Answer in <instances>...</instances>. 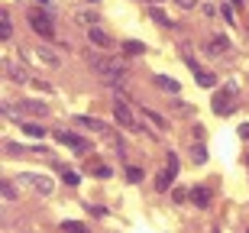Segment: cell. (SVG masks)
Returning a JSON list of instances; mask_svg holds the SVG:
<instances>
[{"label":"cell","mask_w":249,"mask_h":233,"mask_svg":"<svg viewBox=\"0 0 249 233\" xmlns=\"http://www.w3.org/2000/svg\"><path fill=\"white\" fill-rule=\"evenodd\" d=\"M94 65H97V72L104 75V81L113 84V88H123L126 84V65H123L120 58H91Z\"/></svg>","instance_id":"cell-1"},{"label":"cell","mask_w":249,"mask_h":233,"mask_svg":"<svg viewBox=\"0 0 249 233\" xmlns=\"http://www.w3.org/2000/svg\"><path fill=\"white\" fill-rule=\"evenodd\" d=\"M26 19H29V26L36 29L42 39H55V23H52V17H49L46 10H39V7H33L26 13Z\"/></svg>","instance_id":"cell-2"},{"label":"cell","mask_w":249,"mask_h":233,"mask_svg":"<svg viewBox=\"0 0 249 233\" xmlns=\"http://www.w3.org/2000/svg\"><path fill=\"white\" fill-rule=\"evenodd\" d=\"M7 113H10V117H17V113H33V117H46L49 107H46L42 101H19L17 107H7Z\"/></svg>","instance_id":"cell-3"},{"label":"cell","mask_w":249,"mask_h":233,"mask_svg":"<svg viewBox=\"0 0 249 233\" xmlns=\"http://www.w3.org/2000/svg\"><path fill=\"white\" fill-rule=\"evenodd\" d=\"M178 175V156L175 152H168V162H165V172L156 178V188L159 191H168V185H172V178Z\"/></svg>","instance_id":"cell-4"},{"label":"cell","mask_w":249,"mask_h":233,"mask_svg":"<svg viewBox=\"0 0 249 233\" xmlns=\"http://www.w3.org/2000/svg\"><path fill=\"white\" fill-rule=\"evenodd\" d=\"M55 140L65 143V146H71L74 152H91V143L81 140V136H74V133H68V130H55Z\"/></svg>","instance_id":"cell-5"},{"label":"cell","mask_w":249,"mask_h":233,"mask_svg":"<svg viewBox=\"0 0 249 233\" xmlns=\"http://www.w3.org/2000/svg\"><path fill=\"white\" fill-rule=\"evenodd\" d=\"M233 94H236V88L230 84V88H223V91L213 97V110L220 113V117H227V113L233 110Z\"/></svg>","instance_id":"cell-6"},{"label":"cell","mask_w":249,"mask_h":233,"mask_svg":"<svg viewBox=\"0 0 249 233\" xmlns=\"http://www.w3.org/2000/svg\"><path fill=\"white\" fill-rule=\"evenodd\" d=\"M113 113H117V120H120L123 126H129V130H136V117H133V110L126 107V101H123V97H120L117 104H113Z\"/></svg>","instance_id":"cell-7"},{"label":"cell","mask_w":249,"mask_h":233,"mask_svg":"<svg viewBox=\"0 0 249 233\" xmlns=\"http://www.w3.org/2000/svg\"><path fill=\"white\" fill-rule=\"evenodd\" d=\"M19 181H29V185L36 188L39 195H52V188H55V185H52V178H49V175H23V178H19Z\"/></svg>","instance_id":"cell-8"},{"label":"cell","mask_w":249,"mask_h":233,"mask_svg":"<svg viewBox=\"0 0 249 233\" xmlns=\"http://www.w3.org/2000/svg\"><path fill=\"white\" fill-rule=\"evenodd\" d=\"M185 62L194 68V78H197V84H201V88H213V84H217V78H213L211 72H204V68H197V62H194V58H185Z\"/></svg>","instance_id":"cell-9"},{"label":"cell","mask_w":249,"mask_h":233,"mask_svg":"<svg viewBox=\"0 0 249 233\" xmlns=\"http://www.w3.org/2000/svg\"><path fill=\"white\" fill-rule=\"evenodd\" d=\"M3 68H7V75L13 78V81H17V84H26L29 78H33V75H29V72H26V68L19 65V62H7V65H3Z\"/></svg>","instance_id":"cell-10"},{"label":"cell","mask_w":249,"mask_h":233,"mask_svg":"<svg viewBox=\"0 0 249 233\" xmlns=\"http://www.w3.org/2000/svg\"><path fill=\"white\" fill-rule=\"evenodd\" d=\"M227 49H230L227 36H211V39H207V52H211V55H223Z\"/></svg>","instance_id":"cell-11"},{"label":"cell","mask_w":249,"mask_h":233,"mask_svg":"<svg viewBox=\"0 0 249 233\" xmlns=\"http://www.w3.org/2000/svg\"><path fill=\"white\" fill-rule=\"evenodd\" d=\"M74 123H78V126H88V130H94V133H107V126H104L101 120H94V117H81V113H78Z\"/></svg>","instance_id":"cell-12"},{"label":"cell","mask_w":249,"mask_h":233,"mask_svg":"<svg viewBox=\"0 0 249 233\" xmlns=\"http://www.w3.org/2000/svg\"><path fill=\"white\" fill-rule=\"evenodd\" d=\"M156 84L162 88V91H168V94H178V88H181L175 78H168V75H156Z\"/></svg>","instance_id":"cell-13"},{"label":"cell","mask_w":249,"mask_h":233,"mask_svg":"<svg viewBox=\"0 0 249 233\" xmlns=\"http://www.w3.org/2000/svg\"><path fill=\"white\" fill-rule=\"evenodd\" d=\"M191 201H194V207H207L211 204V191H207V188H194Z\"/></svg>","instance_id":"cell-14"},{"label":"cell","mask_w":249,"mask_h":233,"mask_svg":"<svg viewBox=\"0 0 249 233\" xmlns=\"http://www.w3.org/2000/svg\"><path fill=\"white\" fill-rule=\"evenodd\" d=\"M142 120L149 123V126H152V130H165V120H162V117H159V113H152V110H142Z\"/></svg>","instance_id":"cell-15"},{"label":"cell","mask_w":249,"mask_h":233,"mask_svg":"<svg viewBox=\"0 0 249 233\" xmlns=\"http://www.w3.org/2000/svg\"><path fill=\"white\" fill-rule=\"evenodd\" d=\"M88 36H91L94 46H101V49H107V42H110V39H107V33H104L101 26H91V33H88Z\"/></svg>","instance_id":"cell-16"},{"label":"cell","mask_w":249,"mask_h":233,"mask_svg":"<svg viewBox=\"0 0 249 233\" xmlns=\"http://www.w3.org/2000/svg\"><path fill=\"white\" fill-rule=\"evenodd\" d=\"M142 42H133V39H126V42H123V52H126V55H139V52H142Z\"/></svg>","instance_id":"cell-17"},{"label":"cell","mask_w":249,"mask_h":233,"mask_svg":"<svg viewBox=\"0 0 249 233\" xmlns=\"http://www.w3.org/2000/svg\"><path fill=\"white\" fill-rule=\"evenodd\" d=\"M23 133H26V136H33V140H39V136H42V126H39V123H23Z\"/></svg>","instance_id":"cell-18"},{"label":"cell","mask_w":249,"mask_h":233,"mask_svg":"<svg viewBox=\"0 0 249 233\" xmlns=\"http://www.w3.org/2000/svg\"><path fill=\"white\" fill-rule=\"evenodd\" d=\"M10 33H13V26H10V17L3 13L0 17V39H10Z\"/></svg>","instance_id":"cell-19"},{"label":"cell","mask_w":249,"mask_h":233,"mask_svg":"<svg viewBox=\"0 0 249 233\" xmlns=\"http://www.w3.org/2000/svg\"><path fill=\"white\" fill-rule=\"evenodd\" d=\"M149 13H152V19H159V23H162V26H175V23H172V19H168L165 13H162V10H159V7H152V10H149Z\"/></svg>","instance_id":"cell-20"},{"label":"cell","mask_w":249,"mask_h":233,"mask_svg":"<svg viewBox=\"0 0 249 233\" xmlns=\"http://www.w3.org/2000/svg\"><path fill=\"white\" fill-rule=\"evenodd\" d=\"M39 58H42L46 65H58V55H52L49 49H39Z\"/></svg>","instance_id":"cell-21"},{"label":"cell","mask_w":249,"mask_h":233,"mask_svg":"<svg viewBox=\"0 0 249 233\" xmlns=\"http://www.w3.org/2000/svg\"><path fill=\"white\" fill-rule=\"evenodd\" d=\"M191 159H194V162H197V165H201L204 159H207V152H204V146H201V143H197V146H194V149H191Z\"/></svg>","instance_id":"cell-22"},{"label":"cell","mask_w":249,"mask_h":233,"mask_svg":"<svg viewBox=\"0 0 249 233\" xmlns=\"http://www.w3.org/2000/svg\"><path fill=\"white\" fill-rule=\"evenodd\" d=\"M78 23H97V13H91V10H84V13H78Z\"/></svg>","instance_id":"cell-23"},{"label":"cell","mask_w":249,"mask_h":233,"mask_svg":"<svg viewBox=\"0 0 249 233\" xmlns=\"http://www.w3.org/2000/svg\"><path fill=\"white\" fill-rule=\"evenodd\" d=\"M126 178H129V181H139V178H142V168L129 165V168H126Z\"/></svg>","instance_id":"cell-24"},{"label":"cell","mask_w":249,"mask_h":233,"mask_svg":"<svg viewBox=\"0 0 249 233\" xmlns=\"http://www.w3.org/2000/svg\"><path fill=\"white\" fill-rule=\"evenodd\" d=\"M0 191H3V197H10V201L17 197V188H13V185H3V188H0Z\"/></svg>","instance_id":"cell-25"},{"label":"cell","mask_w":249,"mask_h":233,"mask_svg":"<svg viewBox=\"0 0 249 233\" xmlns=\"http://www.w3.org/2000/svg\"><path fill=\"white\" fill-rule=\"evenodd\" d=\"M175 3H178L181 10H194V7H197V0H175Z\"/></svg>","instance_id":"cell-26"},{"label":"cell","mask_w":249,"mask_h":233,"mask_svg":"<svg viewBox=\"0 0 249 233\" xmlns=\"http://www.w3.org/2000/svg\"><path fill=\"white\" fill-rule=\"evenodd\" d=\"M62 227H65V230H84V227H81V224H78V220H65V224H62Z\"/></svg>","instance_id":"cell-27"},{"label":"cell","mask_w":249,"mask_h":233,"mask_svg":"<svg viewBox=\"0 0 249 233\" xmlns=\"http://www.w3.org/2000/svg\"><path fill=\"white\" fill-rule=\"evenodd\" d=\"M65 181H68V185H78V181H81V178L74 175V172H65Z\"/></svg>","instance_id":"cell-28"},{"label":"cell","mask_w":249,"mask_h":233,"mask_svg":"<svg viewBox=\"0 0 249 233\" xmlns=\"http://www.w3.org/2000/svg\"><path fill=\"white\" fill-rule=\"evenodd\" d=\"M240 136H243V140H249V123H243V126H240Z\"/></svg>","instance_id":"cell-29"},{"label":"cell","mask_w":249,"mask_h":233,"mask_svg":"<svg viewBox=\"0 0 249 233\" xmlns=\"http://www.w3.org/2000/svg\"><path fill=\"white\" fill-rule=\"evenodd\" d=\"M233 3H236V0H233Z\"/></svg>","instance_id":"cell-30"}]
</instances>
